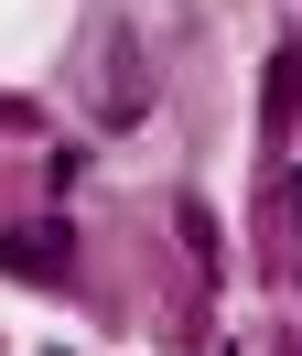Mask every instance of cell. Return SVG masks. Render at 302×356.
Listing matches in <instances>:
<instances>
[{
  "label": "cell",
  "instance_id": "cell-1",
  "mask_svg": "<svg viewBox=\"0 0 302 356\" xmlns=\"http://www.w3.org/2000/svg\"><path fill=\"white\" fill-rule=\"evenodd\" d=\"M86 108H97L108 130H129V119L151 108V65H141V33H129V22L86 33Z\"/></svg>",
  "mask_w": 302,
  "mask_h": 356
},
{
  "label": "cell",
  "instance_id": "cell-2",
  "mask_svg": "<svg viewBox=\"0 0 302 356\" xmlns=\"http://www.w3.org/2000/svg\"><path fill=\"white\" fill-rule=\"evenodd\" d=\"M292 97H302V54H280L270 65V119H292Z\"/></svg>",
  "mask_w": 302,
  "mask_h": 356
},
{
  "label": "cell",
  "instance_id": "cell-3",
  "mask_svg": "<svg viewBox=\"0 0 302 356\" xmlns=\"http://www.w3.org/2000/svg\"><path fill=\"white\" fill-rule=\"evenodd\" d=\"M292 205H302V184H292Z\"/></svg>",
  "mask_w": 302,
  "mask_h": 356
}]
</instances>
